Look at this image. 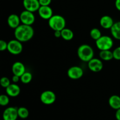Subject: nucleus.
I'll return each instance as SVG.
<instances>
[{
	"label": "nucleus",
	"mask_w": 120,
	"mask_h": 120,
	"mask_svg": "<svg viewBox=\"0 0 120 120\" xmlns=\"http://www.w3.org/2000/svg\"><path fill=\"white\" fill-rule=\"evenodd\" d=\"M15 39L21 42H26L31 40L34 35V29L31 25L21 24L15 29Z\"/></svg>",
	"instance_id": "nucleus-1"
},
{
	"label": "nucleus",
	"mask_w": 120,
	"mask_h": 120,
	"mask_svg": "<svg viewBox=\"0 0 120 120\" xmlns=\"http://www.w3.org/2000/svg\"><path fill=\"white\" fill-rule=\"evenodd\" d=\"M94 55L93 49L88 44L81 45L77 49V56L83 62H89L93 58Z\"/></svg>",
	"instance_id": "nucleus-2"
},
{
	"label": "nucleus",
	"mask_w": 120,
	"mask_h": 120,
	"mask_svg": "<svg viewBox=\"0 0 120 120\" xmlns=\"http://www.w3.org/2000/svg\"><path fill=\"white\" fill-rule=\"evenodd\" d=\"M48 24L52 29L55 31H62L66 28V20L60 15H53L49 20Z\"/></svg>",
	"instance_id": "nucleus-3"
},
{
	"label": "nucleus",
	"mask_w": 120,
	"mask_h": 120,
	"mask_svg": "<svg viewBox=\"0 0 120 120\" xmlns=\"http://www.w3.org/2000/svg\"><path fill=\"white\" fill-rule=\"evenodd\" d=\"M114 41L112 38L107 35H102L96 41V45L100 51L110 50L112 48Z\"/></svg>",
	"instance_id": "nucleus-4"
},
{
	"label": "nucleus",
	"mask_w": 120,
	"mask_h": 120,
	"mask_svg": "<svg viewBox=\"0 0 120 120\" xmlns=\"http://www.w3.org/2000/svg\"><path fill=\"white\" fill-rule=\"evenodd\" d=\"M7 50L9 53L13 55H18L22 52L23 46L21 41L18 40H12L8 42Z\"/></svg>",
	"instance_id": "nucleus-5"
},
{
	"label": "nucleus",
	"mask_w": 120,
	"mask_h": 120,
	"mask_svg": "<svg viewBox=\"0 0 120 120\" xmlns=\"http://www.w3.org/2000/svg\"><path fill=\"white\" fill-rule=\"evenodd\" d=\"M40 100L43 104L51 105L56 101V95L52 91H45L41 94Z\"/></svg>",
	"instance_id": "nucleus-6"
},
{
	"label": "nucleus",
	"mask_w": 120,
	"mask_h": 120,
	"mask_svg": "<svg viewBox=\"0 0 120 120\" xmlns=\"http://www.w3.org/2000/svg\"><path fill=\"white\" fill-rule=\"evenodd\" d=\"M19 17L22 24L32 25L35 21V16L34 12L25 9L21 13Z\"/></svg>",
	"instance_id": "nucleus-7"
},
{
	"label": "nucleus",
	"mask_w": 120,
	"mask_h": 120,
	"mask_svg": "<svg viewBox=\"0 0 120 120\" xmlns=\"http://www.w3.org/2000/svg\"><path fill=\"white\" fill-rule=\"evenodd\" d=\"M18 117L19 116L16 107H8L4 111L2 114L3 120H16Z\"/></svg>",
	"instance_id": "nucleus-8"
},
{
	"label": "nucleus",
	"mask_w": 120,
	"mask_h": 120,
	"mask_svg": "<svg viewBox=\"0 0 120 120\" xmlns=\"http://www.w3.org/2000/svg\"><path fill=\"white\" fill-rule=\"evenodd\" d=\"M83 69L79 66H73L68 70V75L71 80H78L83 75Z\"/></svg>",
	"instance_id": "nucleus-9"
},
{
	"label": "nucleus",
	"mask_w": 120,
	"mask_h": 120,
	"mask_svg": "<svg viewBox=\"0 0 120 120\" xmlns=\"http://www.w3.org/2000/svg\"><path fill=\"white\" fill-rule=\"evenodd\" d=\"M88 67L90 71L94 72L101 71L103 68V63L101 60L93 58L88 62Z\"/></svg>",
	"instance_id": "nucleus-10"
},
{
	"label": "nucleus",
	"mask_w": 120,
	"mask_h": 120,
	"mask_svg": "<svg viewBox=\"0 0 120 120\" xmlns=\"http://www.w3.org/2000/svg\"><path fill=\"white\" fill-rule=\"evenodd\" d=\"M23 5L25 10L32 12L38 11L41 7L39 0H23Z\"/></svg>",
	"instance_id": "nucleus-11"
},
{
	"label": "nucleus",
	"mask_w": 120,
	"mask_h": 120,
	"mask_svg": "<svg viewBox=\"0 0 120 120\" xmlns=\"http://www.w3.org/2000/svg\"><path fill=\"white\" fill-rule=\"evenodd\" d=\"M38 12L40 17L45 20H49L53 15V10L50 6H41Z\"/></svg>",
	"instance_id": "nucleus-12"
},
{
	"label": "nucleus",
	"mask_w": 120,
	"mask_h": 120,
	"mask_svg": "<svg viewBox=\"0 0 120 120\" xmlns=\"http://www.w3.org/2000/svg\"><path fill=\"white\" fill-rule=\"evenodd\" d=\"M25 67L22 62L16 61L12 66V72L14 75H18L21 77L26 72Z\"/></svg>",
	"instance_id": "nucleus-13"
},
{
	"label": "nucleus",
	"mask_w": 120,
	"mask_h": 120,
	"mask_svg": "<svg viewBox=\"0 0 120 120\" xmlns=\"http://www.w3.org/2000/svg\"><path fill=\"white\" fill-rule=\"evenodd\" d=\"M6 93L11 97H16L19 95L21 92L20 87L16 84H11L7 88H5Z\"/></svg>",
	"instance_id": "nucleus-14"
},
{
	"label": "nucleus",
	"mask_w": 120,
	"mask_h": 120,
	"mask_svg": "<svg viewBox=\"0 0 120 120\" xmlns=\"http://www.w3.org/2000/svg\"><path fill=\"white\" fill-rule=\"evenodd\" d=\"M21 20L19 16L15 14H11L7 19V23L8 26L12 29H16L21 25Z\"/></svg>",
	"instance_id": "nucleus-15"
},
{
	"label": "nucleus",
	"mask_w": 120,
	"mask_h": 120,
	"mask_svg": "<svg viewBox=\"0 0 120 120\" xmlns=\"http://www.w3.org/2000/svg\"><path fill=\"white\" fill-rule=\"evenodd\" d=\"M114 24V22L113 19L109 15H104L100 20V24L101 27L104 29H111Z\"/></svg>",
	"instance_id": "nucleus-16"
},
{
	"label": "nucleus",
	"mask_w": 120,
	"mask_h": 120,
	"mask_svg": "<svg viewBox=\"0 0 120 120\" xmlns=\"http://www.w3.org/2000/svg\"><path fill=\"white\" fill-rule=\"evenodd\" d=\"M109 104L111 108L117 109L120 108V96L117 95H112L109 98Z\"/></svg>",
	"instance_id": "nucleus-17"
},
{
	"label": "nucleus",
	"mask_w": 120,
	"mask_h": 120,
	"mask_svg": "<svg viewBox=\"0 0 120 120\" xmlns=\"http://www.w3.org/2000/svg\"><path fill=\"white\" fill-rule=\"evenodd\" d=\"M110 30L112 36L116 40H120V21L114 22Z\"/></svg>",
	"instance_id": "nucleus-18"
},
{
	"label": "nucleus",
	"mask_w": 120,
	"mask_h": 120,
	"mask_svg": "<svg viewBox=\"0 0 120 120\" xmlns=\"http://www.w3.org/2000/svg\"><path fill=\"white\" fill-rule=\"evenodd\" d=\"M99 56L101 60L105 61H110L114 58L113 53L111 50L100 51Z\"/></svg>",
	"instance_id": "nucleus-19"
},
{
	"label": "nucleus",
	"mask_w": 120,
	"mask_h": 120,
	"mask_svg": "<svg viewBox=\"0 0 120 120\" xmlns=\"http://www.w3.org/2000/svg\"><path fill=\"white\" fill-rule=\"evenodd\" d=\"M61 32H62V38L66 41H70L72 40L74 36L73 32L69 28H64L63 30L61 31Z\"/></svg>",
	"instance_id": "nucleus-20"
},
{
	"label": "nucleus",
	"mask_w": 120,
	"mask_h": 120,
	"mask_svg": "<svg viewBox=\"0 0 120 120\" xmlns=\"http://www.w3.org/2000/svg\"><path fill=\"white\" fill-rule=\"evenodd\" d=\"M18 116L22 119H26L29 115V112L28 108L24 107H21L18 108Z\"/></svg>",
	"instance_id": "nucleus-21"
},
{
	"label": "nucleus",
	"mask_w": 120,
	"mask_h": 120,
	"mask_svg": "<svg viewBox=\"0 0 120 120\" xmlns=\"http://www.w3.org/2000/svg\"><path fill=\"white\" fill-rule=\"evenodd\" d=\"M32 74L29 72H25L22 76L20 77L21 81L23 84H29L32 80Z\"/></svg>",
	"instance_id": "nucleus-22"
},
{
	"label": "nucleus",
	"mask_w": 120,
	"mask_h": 120,
	"mask_svg": "<svg viewBox=\"0 0 120 120\" xmlns=\"http://www.w3.org/2000/svg\"><path fill=\"white\" fill-rule=\"evenodd\" d=\"M90 36L92 39L94 40H97L98 39H99L101 35V32L100 30L98 28H94L90 31Z\"/></svg>",
	"instance_id": "nucleus-23"
},
{
	"label": "nucleus",
	"mask_w": 120,
	"mask_h": 120,
	"mask_svg": "<svg viewBox=\"0 0 120 120\" xmlns=\"http://www.w3.org/2000/svg\"><path fill=\"white\" fill-rule=\"evenodd\" d=\"M9 102V98L8 95L2 94L0 95V105L1 106H7Z\"/></svg>",
	"instance_id": "nucleus-24"
},
{
	"label": "nucleus",
	"mask_w": 120,
	"mask_h": 120,
	"mask_svg": "<svg viewBox=\"0 0 120 120\" xmlns=\"http://www.w3.org/2000/svg\"><path fill=\"white\" fill-rule=\"evenodd\" d=\"M11 84V81L8 77L3 76L0 80V85L3 88H7Z\"/></svg>",
	"instance_id": "nucleus-25"
},
{
	"label": "nucleus",
	"mask_w": 120,
	"mask_h": 120,
	"mask_svg": "<svg viewBox=\"0 0 120 120\" xmlns=\"http://www.w3.org/2000/svg\"><path fill=\"white\" fill-rule=\"evenodd\" d=\"M114 59L116 60H120V46L117 47L112 51Z\"/></svg>",
	"instance_id": "nucleus-26"
},
{
	"label": "nucleus",
	"mask_w": 120,
	"mask_h": 120,
	"mask_svg": "<svg viewBox=\"0 0 120 120\" xmlns=\"http://www.w3.org/2000/svg\"><path fill=\"white\" fill-rule=\"evenodd\" d=\"M8 48V43L4 40H0V51H4Z\"/></svg>",
	"instance_id": "nucleus-27"
},
{
	"label": "nucleus",
	"mask_w": 120,
	"mask_h": 120,
	"mask_svg": "<svg viewBox=\"0 0 120 120\" xmlns=\"http://www.w3.org/2000/svg\"><path fill=\"white\" fill-rule=\"evenodd\" d=\"M41 6H49L52 0H39Z\"/></svg>",
	"instance_id": "nucleus-28"
},
{
	"label": "nucleus",
	"mask_w": 120,
	"mask_h": 120,
	"mask_svg": "<svg viewBox=\"0 0 120 120\" xmlns=\"http://www.w3.org/2000/svg\"><path fill=\"white\" fill-rule=\"evenodd\" d=\"M19 80H21V78H20V76H18V75H14L12 77V81H13L14 83H17Z\"/></svg>",
	"instance_id": "nucleus-29"
},
{
	"label": "nucleus",
	"mask_w": 120,
	"mask_h": 120,
	"mask_svg": "<svg viewBox=\"0 0 120 120\" xmlns=\"http://www.w3.org/2000/svg\"><path fill=\"white\" fill-rule=\"evenodd\" d=\"M54 35L56 38L62 37V32L61 31H54Z\"/></svg>",
	"instance_id": "nucleus-30"
},
{
	"label": "nucleus",
	"mask_w": 120,
	"mask_h": 120,
	"mask_svg": "<svg viewBox=\"0 0 120 120\" xmlns=\"http://www.w3.org/2000/svg\"><path fill=\"white\" fill-rule=\"evenodd\" d=\"M115 6L117 10L120 11V0H116L115 1Z\"/></svg>",
	"instance_id": "nucleus-31"
},
{
	"label": "nucleus",
	"mask_w": 120,
	"mask_h": 120,
	"mask_svg": "<svg viewBox=\"0 0 120 120\" xmlns=\"http://www.w3.org/2000/svg\"><path fill=\"white\" fill-rule=\"evenodd\" d=\"M115 116H116V118L117 119V120H120V108L116 110Z\"/></svg>",
	"instance_id": "nucleus-32"
}]
</instances>
